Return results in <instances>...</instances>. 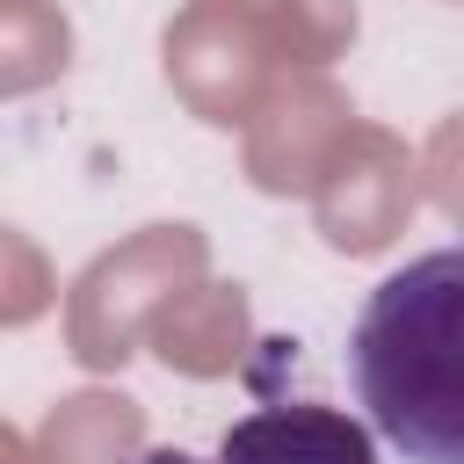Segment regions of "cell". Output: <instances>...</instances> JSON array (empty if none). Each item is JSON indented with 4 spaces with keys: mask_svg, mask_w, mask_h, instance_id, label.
Wrapping results in <instances>:
<instances>
[{
    "mask_svg": "<svg viewBox=\"0 0 464 464\" xmlns=\"http://www.w3.org/2000/svg\"><path fill=\"white\" fill-rule=\"evenodd\" d=\"M370 428L413 464H464V254L435 246L384 276L348 341Z\"/></svg>",
    "mask_w": 464,
    "mask_h": 464,
    "instance_id": "1",
    "label": "cell"
},
{
    "mask_svg": "<svg viewBox=\"0 0 464 464\" xmlns=\"http://www.w3.org/2000/svg\"><path fill=\"white\" fill-rule=\"evenodd\" d=\"M218 464H377V435L341 406H254L225 428Z\"/></svg>",
    "mask_w": 464,
    "mask_h": 464,
    "instance_id": "2",
    "label": "cell"
},
{
    "mask_svg": "<svg viewBox=\"0 0 464 464\" xmlns=\"http://www.w3.org/2000/svg\"><path fill=\"white\" fill-rule=\"evenodd\" d=\"M138 464H203V457H188V450H174V442H160V450H145Z\"/></svg>",
    "mask_w": 464,
    "mask_h": 464,
    "instance_id": "3",
    "label": "cell"
}]
</instances>
